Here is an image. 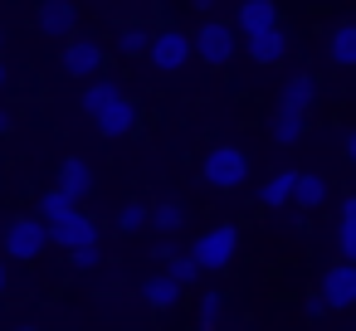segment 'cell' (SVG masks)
Returning <instances> with one entry per match:
<instances>
[{
	"label": "cell",
	"instance_id": "obj_1",
	"mask_svg": "<svg viewBox=\"0 0 356 331\" xmlns=\"http://www.w3.org/2000/svg\"><path fill=\"white\" fill-rule=\"evenodd\" d=\"M200 176H205L210 190H239L249 180V156L239 146H229V142L225 146H210L205 161H200Z\"/></svg>",
	"mask_w": 356,
	"mask_h": 331
},
{
	"label": "cell",
	"instance_id": "obj_2",
	"mask_svg": "<svg viewBox=\"0 0 356 331\" xmlns=\"http://www.w3.org/2000/svg\"><path fill=\"white\" fill-rule=\"evenodd\" d=\"M234 49H239V30H234L229 20H220V15H215V20H205L200 30H191V54H195V59H205V64H215V69H220V64H229V59H234Z\"/></svg>",
	"mask_w": 356,
	"mask_h": 331
},
{
	"label": "cell",
	"instance_id": "obj_3",
	"mask_svg": "<svg viewBox=\"0 0 356 331\" xmlns=\"http://www.w3.org/2000/svg\"><path fill=\"white\" fill-rule=\"evenodd\" d=\"M234 248H239V229H234V224H215V229H205V234L186 248V258H191L200 273H205V268L215 273V268H225V263L234 258Z\"/></svg>",
	"mask_w": 356,
	"mask_h": 331
},
{
	"label": "cell",
	"instance_id": "obj_4",
	"mask_svg": "<svg viewBox=\"0 0 356 331\" xmlns=\"http://www.w3.org/2000/svg\"><path fill=\"white\" fill-rule=\"evenodd\" d=\"M44 248H49V229H44L35 214H20V219L6 224V253H10L15 263H35Z\"/></svg>",
	"mask_w": 356,
	"mask_h": 331
},
{
	"label": "cell",
	"instance_id": "obj_5",
	"mask_svg": "<svg viewBox=\"0 0 356 331\" xmlns=\"http://www.w3.org/2000/svg\"><path fill=\"white\" fill-rule=\"evenodd\" d=\"M147 59L161 69V74H176L186 59H191V30L181 25H166V30H152V44H147Z\"/></svg>",
	"mask_w": 356,
	"mask_h": 331
},
{
	"label": "cell",
	"instance_id": "obj_6",
	"mask_svg": "<svg viewBox=\"0 0 356 331\" xmlns=\"http://www.w3.org/2000/svg\"><path fill=\"white\" fill-rule=\"evenodd\" d=\"M103 44L98 40H83V35H74L69 44H64V74L69 78H83V83H93V74H103Z\"/></svg>",
	"mask_w": 356,
	"mask_h": 331
},
{
	"label": "cell",
	"instance_id": "obj_7",
	"mask_svg": "<svg viewBox=\"0 0 356 331\" xmlns=\"http://www.w3.org/2000/svg\"><path fill=\"white\" fill-rule=\"evenodd\" d=\"M49 244H64L69 253H74V248H88V244H98V224H93V214H83V210H69L59 224H49Z\"/></svg>",
	"mask_w": 356,
	"mask_h": 331
},
{
	"label": "cell",
	"instance_id": "obj_8",
	"mask_svg": "<svg viewBox=\"0 0 356 331\" xmlns=\"http://www.w3.org/2000/svg\"><path fill=\"white\" fill-rule=\"evenodd\" d=\"M317 297L327 307H356V268L351 263H332L317 282Z\"/></svg>",
	"mask_w": 356,
	"mask_h": 331
},
{
	"label": "cell",
	"instance_id": "obj_9",
	"mask_svg": "<svg viewBox=\"0 0 356 331\" xmlns=\"http://www.w3.org/2000/svg\"><path fill=\"white\" fill-rule=\"evenodd\" d=\"M244 44H249V59H254V64H278V59L288 54V30H283V25H268V30L244 35Z\"/></svg>",
	"mask_w": 356,
	"mask_h": 331
},
{
	"label": "cell",
	"instance_id": "obj_10",
	"mask_svg": "<svg viewBox=\"0 0 356 331\" xmlns=\"http://www.w3.org/2000/svg\"><path fill=\"white\" fill-rule=\"evenodd\" d=\"M69 205H79L83 195H93V166L88 161H79V156H69L64 166H59V185H54Z\"/></svg>",
	"mask_w": 356,
	"mask_h": 331
},
{
	"label": "cell",
	"instance_id": "obj_11",
	"mask_svg": "<svg viewBox=\"0 0 356 331\" xmlns=\"http://www.w3.org/2000/svg\"><path fill=\"white\" fill-rule=\"evenodd\" d=\"M312 98H317V78H312V74H293V78L283 83V93H278V112L302 117V112L312 108Z\"/></svg>",
	"mask_w": 356,
	"mask_h": 331
},
{
	"label": "cell",
	"instance_id": "obj_12",
	"mask_svg": "<svg viewBox=\"0 0 356 331\" xmlns=\"http://www.w3.org/2000/svg\"><path fill=\"white\" fill-rule=\"evenodd\" d=\"M93 122H98V132H103V137H127V132L137 127V103L122 93V98H113Z\"/></svg>",
	"mask_w": 356,
	"mask_h": 331
},
{
	"label": "cell",
	"instance_id": "obj_13",
	"mask_svg": "<svg viewBox=\"0 0 356 331\" xmlns=\"http://www.w3.org/2000/svg\"><path fill=\"white\" fill-rule=\"evenodd\" d=\"M239 35H254V30H268V25H283V15H278V6L273 0H244V6L234 10V20H229Z\"/></svg>",
	"mask_w": 356,
	"mask_h": 331
},
{
	"label": "cell",
	"instance_id": "obj_14",
	"mask_svg": "<svg viewBox=\"0 0 356 331\" xmlns=\"http://www.w3.org/2000/svg\"><path fill=\"white\" fill-rule=\"evenodd\" d=\"M337 263H351L356 268V195H341L337 205Z\"/></svg>",
	"mask_w": 356,
	"mask_h": 331
},
{
	"label": "cell",
	"instance_id": "obj_15",
	"mask_svg": "<svg viewBox=\"0 0 356 331\" xmlns=\"http://www.w3.org/2000/svg\"><path fill=\"white\" fill-rule=\"evenodd\" d=\"M327 59L341 64V69H356V20L332 25V35H327Z\"/></svg>",
	"mask_w": 356,
	"mask_h": 331
},
{
	"label": "cell",
	"instance_id": "obj_16",
	"mask_svg": "<svg viewBox=\"0 0 356 331\" xmlns=\"http://www.w3.org/2000/svg\"><path fill=\"white\" fill-rule=\"evenodd\" d=\"M35 20H40V30H44V35H74L79 10H74V6H64V0H44V6L35 10Z\"/></svg>",
	"mask_w": 356,
	"mask_h": 331
},
{
	"label": "cell",
	"instance_id": "obj_17",
	"mask_svg": "<svg viewBox=\"0 0 356 331\" xmlns=\"http://www.w3.org/2000/svg\"><path fill=\"white\" fill-rule=\"evenodd\" d=\"M288 205H298L302 214L317 210V205H327V180H322L317 171H298V180H293V200H288Z\"/></svg>",
	"mask_w": 356,
	"mask_h": 331
},
{
	"label": "cell",
	"instance_id": "obj_18",
	"mask_svg": "<svg viewBox=\"0 0 356 331\" xmlns=\"http://www.w3.org/2000/svg\"><path fill=\"white\" fill-rule=\"evenodd\" d=\"M293 180H298V171H273V176L259 185V205H264V210H283V205L293 200Z\"/></svg>",
	"mask_w": 356,
	"mask_h": 331
},
{
	"label": "cell",
	"instance_id": "obj_19",
	"mask_svg": "<svg viewBox=\"0 0 356 331\" xmlns=\"http://www.w3.org/2000/svg\"><path fill=\"white\" fill-rule=\"evenodd\" d=\"M142 302H147V307H156V312H171V307L181 302V287H176L166 273H152V278L142 282Z\"/></svg>",
	"mask_w": 356,
	"mask_h": 331
},
{
	"label": "cell",
	"instance_id": "obj_20",
	"mask_svg": "<svg viewBox=\"0 0 356 331\" xmlns=\"http://www.w3.org/2000/svg\"><path fill=\"white\" fill-rule=\"evenodd\" d=\"M113 98H122V88H118L113 78H93V83L83 88V98H79V103H83V112H88V117H98Z\"/></svg>",
	"mask_w": 356,
	"mask_h": 331
},
{
	"label": "cell",
	"instance_id": "obj_21",
	"mask_svg": "<svg viewBox=\"0 0 356 331\" xmlns=\"http://www.w3.org/2000/svg\"><path fill=\"white\" fill-rule=\"evenodd\" d=\"M147 229H161V234H176V229H186V205H181V200H161V205H152V219H147Z\"/></svg>",
	"mask_w": 356,
	"mask_h": 331
},
{
	"label": "cell",
	"instance_id": "obj_22",
	"mask_svg": "<svg viewBox=\"0 0 356 331\" xmlns=\"http://www.w3.org/2000/svg\"><path fill=\"white\" fill-rule=\"evenodd\" d=\"M220 316H225V292H220V287H205L200 302H195V326H200V331H215Z\"/></svg>",
	"mask_w": 356,
	"mask_h": 331
},
{
	"label": "cell",
	"instance_id": "obj_23",
	"mask_svg": "<svg viewBox=\"0 0 356 331\" xmlns=\"http://www.w3.org/2000/svg\"><path fill=\"white\" fill-rule=\"evenodd\" d=\"M147 44H152V30L147 25H122L118 30V54L137 59V54H147Z\"/></svg>",
	"mask_w": 356,
	"mask_h": 331
},
{
	"label": "cell",
	"instance_id": "obj_24",
	"mask_svg": "<svg viewBox=\"0 0 356 331\" xmlns=\"http://www.w3.org/2000/svg\"><path fill=\"white\" fill-rule=\"evenodd\" d=\"M69 210H79V205H69V200H64L59 190H44V195H40V210H35V219H40L44 229H49V224H59V219H64Z\"/></svg>",
	"mask_w": 356,
	"mask_h": 331
},
{
	"label": "cell",
	"instance_id": "obj_25",
	"mask_svg": "<svg viewBox=\"0 0 356 331\" xmlns=\"http://www.w3.org/2000/svg\"><path fill=\"white\" fill-rule=\"evenodd\" d=\"M268 137H273L278 146H293V142H302V117L273 112V122H268Z\"/></svg>",
	"mask_w": 356,
	"mask_h": 331
},
{
	"label": "cell",
	"instance_id": "obj_26",
	"mask_svg": "<svg viewBox=\"0 0 356 331\" xmlns=\"http://www.w3.org/2000/svg\"><path fill=\"white\" fill-rule=\"evenodd\" d=\"M147 219H152V205H142V200H127V205L118 210V229H122V234L147 229Z\"/></svg>",
	"mask_w": 356,
	"mask_h": 331
},
{
	"label": "cell",
	"instance_id": "obj_27",
	"mask_svg": "<svg viewBox=\"0 0 356 331\" xmlns=\"http://www.w3.org/2000/svg\"><path fill=\"white\" fill-rule=\"evenodd\" d=\"M166 278H171V282H176V287L186 292V287H191V282L200 278V268H195V263H191L186 253H176V258H171V268H166Z\"/></svg>",
	"mask_w": 356,
	"mask_h": 331
},
{
	"label": "cell",
	"instance_id": "obj_28",
	"mask_svg": "<svg viewBox=\"0 0 356 331\" xmlns=\"http://www.w3.org/2000/svg\"><path fill=\"white\" fill-rule=\"evenodd\" d=\"M98 263H103V248H98V244H88V248H74V253H69V268H74V273H93Z\"/></svg>",
	"mask_w": 356,
	"mask_h": 331
},
{
	"label": "cell",
	"instance_id": "obj_29",
	"mask_svg": "<svg viewBox=\"0 0 356 331\" xmlns=\"http://www.w3.org/2000/svg\"><path fill=\"white\" fill-rule=\"evenodd\" d=\"M152 258H156V263H171V258H176L171 239H156V244H152Z\"/></svg>",
	"mask_w": 356,
	"mask_h": 331
},
{
	"label": "cell",
	"instance_id": "obj_30",
	"mask_svg": "<svg viewBox=\"0 0 356 331\" xmlns=\"http://www.w3.org/2000/svg\"><path fill=\"white\" fill-rule=\"evenodd\" d=\"M302 307H307V316H322V312H327V302H322L317 292H307V302H302Z\"/></svg>",
	"mask_w": 356,
	"mask_h": 331
},
{
	"label": "cell",
	"instance_id": "obj_31",
	"mask_svg": "<svg viewBox=\"0 0 356 331\" xmlns=\"http://www.w3.org/2000/svg\"><path fill=\"white\" fill-rule=\"evenodd\" d=\"M10 127H15V112H10V108H0V137H6Z\"/></svg>",
	"mask_w": 356,
	"mask_h": 331
},
{
	"label": "cell",
	"instance_id": "obj_32",
	"mask_svg": "<svg viewBox=\"0 0 356 331\" xmlns=\"http://www.w3.org/2000/svg\"><path fill=\"white\" fill-rule=\"evenodd\" d=\"M346 161H351V166H356V127H351V132H346Z\"/></svg>",
	"mask_w": 356,
	"mask_h": 331
},
{
	"label": "cell",
	"instance_id": "obj_33",
	"mask_svg": "<svg viewBox=\"0 0 356 331\" xmlns=\"http://www.w3.org/2000/svg\"><path fill=\"white\" fill-rule=\"evenodd\" d=\"M0 292H6V258H0Z\"/></svg>",
	"mask_w": 356,
	"mask_h": 331
},
{
	"label": "cell",
	"instance_id": "obj_34",
	"mask_svg": "<svg viewBox=\"0 0 356 331\" xmlns=\"http://www.w3.org/2000/svg\"><path fill=\"white\" fill-rule=\"evenodd\" d=\"M0 88H6V64H0Z\"/></svg>",
	"mask_w": 356,
	"mask_h": 331
},
{
	"label": "cell",
	"instance_id": "obj_35",
	"mask_svg": "<svg viewBox=\"0 0 356 331\" xmlns=\"http://www.w3.org/2000/svg\"><path fill=\"white\" fill-rule=\"evenodd\" d=\"M20 331H40V326H20Z\"/></svg>",
	"mask_w": 356,
	"mask_h": 331
},
{
	"label": "cell",
	"instance_id": "obj_36",
	"mask_svg": "<svg viewBox=\"0 0 356 331\" xmlns=\"http://www.w3.org/2000/svg\"><path fill=\"white\" fill-rule=\"evenodd\" d=\"M0 44H6V35H0Z\"/></svg>",
	"mask_w": 356,
	"mask_h": 331
}]
</instances>
